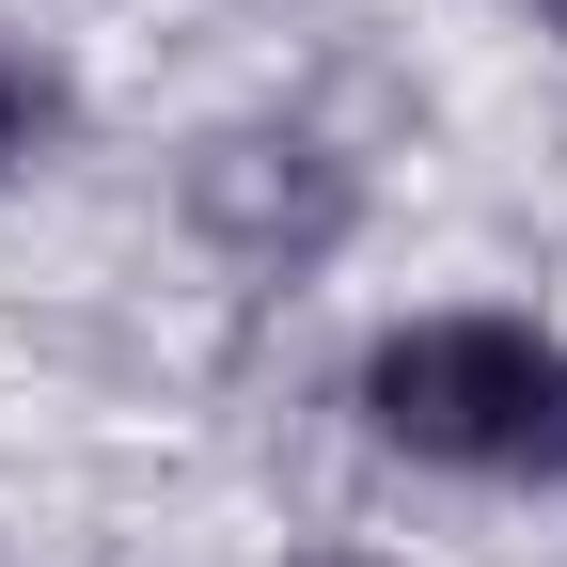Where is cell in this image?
<instances>
[{
	"mask_svg": "<svg viewBox=\"0 0 567 567\" xmlns=\"http://www.w3.org/2000/svg\"><path fill=\"white\" fill-rule=\"evenodd\" d=\"M363 425L425 473H567V347L536 316H410L363 347Z\"/></svg>",
	"mask_w": 567,
	"mask_h": 567,
	"instance_id": "6da1fadb",
	"label": "cell"
},
{
	"mask_svg": "<svg viewBox=\"0 0 567 567\" xmlns=\"http://www.w3.org/2000/svg\"><path fill=\"white\" fill-rule=\"evenodd\" d=\"M189 205H205L237 252H331V237H347V174L316 158V142H205Z\"/></svg>",
	"mask_w": 567,
	"mask_h": 567,
	"instance_id": "7a4b0ae2",
	"label": "cell"
},
{
	"mask_svg": "<svg viewBox=\"0 0 567 567\" xmlns=\"http://www.w3.org/2000/svg\"><path fill=\"white\" fill-rule=\"evenodd\" d=\"M0 142H17V80H0Z\"/></svg>",
	"mask_w": 567,
	"mask_h": 567,
	"instance_id": "3957f363",
	"label": "cell"
},
{
	"mask_svg": "<svg viewBox=\"0 0 567 567\" xmlns=\"http://www.w3.org/2000/svg\"><path fill=\"white\" fill-rule=\"evenodd\" d=\"M551 32H567V0H551Z\"/></svg>",
	"mask_w": 567,
	"mask_h": 567,
	"instance_id": "277c9868",
	"label": "cell"
}]
</instances>
